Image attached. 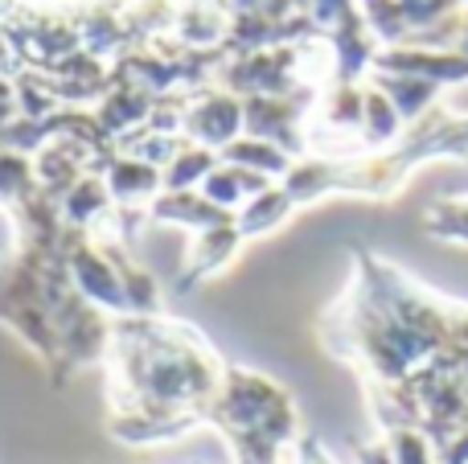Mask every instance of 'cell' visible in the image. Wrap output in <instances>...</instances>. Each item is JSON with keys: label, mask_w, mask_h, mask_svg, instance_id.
Wrapping results in <instances>:
<instances>
[{"label": "cell", "mask_w": 468, "mask_h": 464, "mask_svg": "<svg viewBox=\"0 0 468 464\" xmlns=\"http://www.w3.org/2000/svg\"><path fill=\"white\" fill-rule=\"evenodd\" d=\"M239 243H242V235H239L234 222H222V227H214V230H202L197 247L189 251V279H202V276H210V271H218L222 263L234 255V247Z\"/></svg>", "instance_id": "6da1fadb"}]
</instances>
